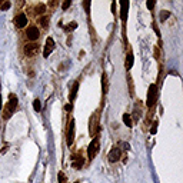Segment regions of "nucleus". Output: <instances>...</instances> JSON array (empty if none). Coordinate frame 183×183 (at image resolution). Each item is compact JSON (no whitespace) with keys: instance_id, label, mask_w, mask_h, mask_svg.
Here are the masks:
<instances>
[{"instance_id":"nucleus-28","label":"nucleus","mask_w":183,"mask_h":183,"mask_svg":"<svg viewBox=\"0 0 183 183\" xmlns=\"http://www.w3.org/2000/svg\"><path fill=\"white\" fill-rule=\"evenodd\" d=\"M66 110H72V105H66V107H65Z\"/></svg>"},{"instance_id":"nucleus-26","label":"nucleus","mask_w":183,"mask_h":183,"mask_svg":"<svg viewBox=\"0 0 183 183\" xmlns=\"http://www.w3.org/2000/svg\"><path fill=\"white\" fill-rule=\"evenodd\" d=\"M146 6L149 7V9H153V7H154V1H147Z\"/></svg>"},{"instance_id":"nucleus-2","label":"nucleus","mask_w":183,"mask_h":183,"mask_svg":"<svg viewBox=\"0 0 183 183\" xmlns=\"http://www.w3.org/2000/svg\"><path fill=\"white\" fill-rule=\"evenodd\" d=\"M99 149H100V145H99V137H95V139L92 140V143L89 145V147H87V156H89V159H90V160H92V159H95V156L97 154Z\"/></svg>"},{"instance_id":"nucleus-15","label":"nucleus","mask_w":183,"mask_h":183,"mask_svg":"<svg viewBox=\"0 0 183 183\" xmlns=\"http://www.w3.org/2000/svg\"><path fill=\"white\" fill-rule=\"evenodd\" d=\"M123 122H124V124H126L127 127H132V119H130V114L124 113V114H123Z\"/></svg>"},{"instance_id":"nucleus-10","label":"nucleus","mask_w":183,"mask_h":183,"mask_svg":"<svg viewBox=\"0 0 183 183\" xmlns=\"http://www.w3.org/2000/svg\"><path fill=\"white\" fill-rule=\"evenodd\" d=\"M120 6H122V12H120L122 20H126V19H127V7H129V1H122Z\"/></svg>"},{"instance_id":"nucleus-12","label":"nucleus","mask_w":183,"mask_h":183,"mask_svg":"<svg viewBox=\"0 0 183 183\" xmlns=\"http://www.w3.org/2000/svg\"><path fill=\"white\" fill-rule=\"evenodd\" d=\"M83 166V159H82V156L79 157V156H74L73 157V167L74 169H80Z\"/></svg>"},{"instance_id":"nucleus-27","label":"nucleus","mask_w":183,"mask_h":183,"mask_svg":"<svg viewBox=\"0 0 183 183\" xmlns=\"http://www.w3.org/2000/svg\"><path fill=\"white\" fill-rule=\"evenodd\" d=\"M150 133H152V135H154V133H156V124H154V126L152 127V130H150Z\"/></svg>"},{"instance_id":"nucleus-18","label":"nucleus","mask_w":183,"mask_h":183,"mask_svg":"<svg viewBox=\"0 0 183 183\" xmlns=\"http://www.w3.org/2000/svg\"><path fill=\"white\" fill-rule=\"evenodd\" d=\"M102 84H103V92L106 93V92H107V80H106V74H103V77H102Z\"/></svg>"},{"instance_id":"nucleus-8","label":"nucleus","mask_w":183,"mask_h":183,"mask_svg":"<svg viewBox=\"0 0 183 183\" xmlns=\"http://www.w3.org/2000/svg\"><path fill=\"white\" fill-rule=\"evenodd\" d=\"M14 23H16L17 27H24V26L27 24V17H26L23 13H20V14H17V16L14 17Z\"/></svg>"},{"instance_id":"nucleus-1","label":"nucleus","mask_w":183,"mask_h":183,"mask_svg":"<svg viewBox=\"0 0 183 183\" xmlns=\"http://www.w3.org/2000/svg\"><path fill=\"white\" fill-rule=\"evenodd\" d=\"M157 100V86L156 84H150L149 86V92H147V102L146 105L149 107H152Z\"/></svg>"},{"instance_id":"nucleus-24","label":"nucleus","mask_w":183,"mask_h":183,"mask_svg":"<svg viewBox=\"0 0 183 183\" xmlns=\"http://www.w3.org/2000/svg\"><path fill=\"white\" fill-rule=\"evenodd\" d=\"M70 4H72V1H70V0H66V1H65V3H63V9H65V10H66V9H67V7H69V6H70Z\"/></svg>"},{"instance_id":"nucleus-3","label":"nucleus","mask_w":183,"mask_h":183,"mask_svg":"<svg viewBox=\"0 0 183 183\" xmlns=\"http://www.w3.org/2000/svg\"><path fill=\"white\" fill-rule=\"evenodd\" d=\"M16 106H17V97H16V95H10V96H9L7 107H6V110H4V119H9L10 112H13V110L16 109Z\"/></svg>"},{"instance_id":"nucleus-14","label":"nucleus","mask_w":183,"mask_h":183,"mask_svg":"<svg viewBox=\"0 0 183 183\" xmlns=\"http://www.w3.org/2000/svg\"><path fill=\"white\" fill-rule=\"evenodd\" d=\"M133 54L132 53H129L127 54V60H126V69H132V66H133Z\"/></svg>"},{"instance_id":"nucleus-6","label":"nucleus","mask_w":183,"mask_h":183,"mask_svg":"<svg viewBox=\"0 0 183 183\" xmlns=\"http://www.w3.org/2000/svg\"><path fill=\"white\" fill-rule=\"evenodd\" d=\"M73 139H74V120H70L69 129H67V139H66V142H67L69 146L73 143Z\"/></svg>"},{"instance_id":"nucleus-13","label":"nucleus","mask_w":183,"mask_h":183,"mask_svg":"<svg viewBox=\"0 0 183 183\" xmlns=\"http://www.w3.org/2000/svg\"><path fill=\"white\" fill-rule=\"evenodd\" d=\"M39 23L41 24V27H44V29H46V27L49 26V16H41V17H40V20H39Z\"/></svg>"},{"instance_id":"nucleus-29","label":"nucleus","mask_w":183,"mask_h":183,"mask_svg":"<svg viewBox=\"0 0 183 183\" xmlns=\"http://www.w3.org/2000/svg\"><path fill=\"white\" fill-rule=\"evenodd\" d=\"M76 183H79V182H76Z\"/></svg>"},{"instance_id":"nucleus-20","label":"nucleus","mask_w":183,"mask_h":183,"mask_svg":"<svg viewBox=\"0 0 183 183\" xmlns=\"http://www.w3.org/2000/svg\"><path fill=\"white\" fill-rule=\"evenodd\" d=\"M59 182H60V183H66V176H65V173H63V172H60V173H59Z\"/></svg>"},{"instance_id":"nucleus-11","label":"nucleus","mask_w":183,"mask_h":183,"mask_svg":"<svg viewBox=\"0 0 183 183\" xmlns=\"http://www.w3.org/2000/svg\"><path fill=\"white\" fill-rule=\"evenodd\" d=\"M96 124H97V116L95 114L93 119H90V135H95L96 133V127H97Z\"/></svg>"},{"instance_id":"nucleus-19","label":"nucleus","mask_w":183,"mask_h":183,"mask_svg":"<svg viewBox=\"0 0 183 183\" xmlns=\"http://www.w3.org/2000/svg\"><path fill=\"white\" fill-rule=\"evenodd\" d=\"M169 16H170V13H169V12H166V10H165V12H163V13H162V14H160V22H163V20H166V19H167V17H169Z\"/></svg>"},{"instance_id":"nucleus-22","label":"nucleus","mask_w":183,"mask_h":183,"mask_svg":"<svg viewBox=\"0 0 183 183\" xmlns=\"http://www.w3.org/2000/svg\"><path fill=\"white\" fill-rule=\"evenodd\" d=\"M76 27H77L76 22H72V24H70V26H67V27H66V30H73V29H76Z\"/></svg>"},{"instance_id":"nucleus-21","label":"nucleus","mask_w":183,"mask_h":183,"mask_svg":"<svg viewBox=\"0 0 183 183\" xmlns=\"http://www.w3.org/2000/svg\"><path fill=\"white\" fill-rule=\"evenodd\" d=\"M33 107H35V110H36V112H39V110H40V100H35V102H33Z\"/></svg>"},{"instance_id":"nucleus-25","label":"nucleus","mask_w":183,"mask_h":183,"mask_svg":"<svg viewBox=\"0 0 183 183\" xmlns=\"http://www.w3.org/2000/svg\"><path fill=\"white\" fill-rule=\"evenodd\" d=\"M83 6H84V9H86V12L89 13V7H90V1H84V3H83Z\"/></svg>"},{"instance_id":"nucleus-23","label":"nucleus","mask_w":183,"mask_h":183,"mask_svg":"<svg viewBox=\"0 0 183 183\" xmlns=\"http://www.w3.org/2000/svg\"><path fill=\"white\" fill-rule=\"evenodd\" d=\"M9 7H10V3H9V1H4V3L1 4V9H3V10H7Z\"/></svg>"},{"instance_id":"nucleus-5","label":"nucleus","mask_w":183,"mask_h":183,"mask_svg":"<svg viewBox=\"0 0 183 183\" xmlns=\"http://www.w3.org/2000/svg\"><path fill=\"white\" fill-rule=\"evenodd\" d=\"M53 49H54V41H53L52 37H47L46 46H44V50H43V56H44V57H49L50 53L53 52Z\"/></svg>"},{"instance_id":"nucleus-17","label":"nucleus","mask_w":183,"mask_h":183,"mask_svg":"<svg viewBox=\"0 0 183 183\" xmlns=\"http://www.w3.org/2000/svg\"><path fill=\"white\" fill-rule=\"evenodd\" d=\"M44 10H46V6H44V4H37L36 7H35V12L39 13V14H40V13H43Z\"/></svg>"},{"instance_id":"nucleus-4","label":"nucleus","mask_w":183,"mask_h":183,"mask_svg":"<svg viewBox=\"0 0 183 183\" xmlns=\"http://www.w3.org/2000/svg\"><path fill=\"white\" fill-rule=\"evenodd\" d=\"M39 49H40L39 44H36V43H29V44L24 46V53H26V56L33 57V56H36L37 53H39Z\"/></svg>"},{"instance_id":"nucleus-16","label":"nucleus","mask_w":183,"mask_h":183,"mask_svg":"<svg viewBox=\"0 0 183 183\" xmlns=\"http://www.w3.org/2000/svg\"><path fill=\"white\" fill-rule=\"evenodd\" d=\"M77 89H79V83H74L73 89H72V95H70V100H74V97L77 95Z\"/></svg>"},{"instance_id":"nucleus-9","label":"nucleus","mask_w":183,"mask_h":183,"mask_svg":"<svg viewBox=\"0 0 183 183\" xmlns=\"http://www.w3.org/2000/svg\"><path fill=\"white\" fill-rule=\"evenodd\" d=\"M120 149H117V147H113L112 150H110L109 153V160L112 162V163H114V162H117L119 159H120Z\"/></svg>"},{"instance_id":"nucleus-7","label":"nucleus","mask_w":183,"mask_h":183,"mask_svg":"<svg viewBox=\"0 0 183 183\" xmlns=\"http://www.w3.org/2000/svg\"><path fill=\"white\" fill-rule=\"evenodd\" d=\"M26 35L27 37L30 39V40H37L39 36H40V33H39V29L35 27V26H30V27H27V30H26Z\"/></svg>"}]
</instances>
